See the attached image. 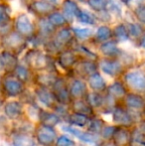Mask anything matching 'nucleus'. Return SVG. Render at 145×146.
<instances>
[{"instance_id": "f257e3e1", "label": "nucleus", "mask_w": 145, "mask_h": 146, "mask_svg": "<svg viewBox=\"0 0 145 146\" xmlns=\"http://www.w3.org/2000/svg\"><path fill=\"white\" fill-rule=\"evenodd\" d=\"M20 62L27 66L33 72H55L56 61L55 58L48 55L42 49L28 48L20 58Z\"/></svg>"}, {"instance_id": "f03ea898", "label": "nucleus", "mask_w": 145, "mask_h": 146, "mask_svg": "<svg viewBox=\"0 0 145 146\" xmlns=\"http://www.w3.org/2000/svg\"><path fill=\"white\" fill-rule=\"evenodd\" d=\"M13 31L29 42L37 34L36 19L26 10L17 12L13 16Z\"/></svg>"}, {"instance_id": "7ed1b4c3", "label": "nucleus", "mask_w": 145, "mask_h": 146, "mask_svg": "<svg viewBox=\"0 0 145 146\" xmlns=\"http://www.w3.org/2000/svg\"><path fill=\"white\" fill-rule=\"evenodd\" d=\"M28 48H29L28 41L13 30L1 37V49L0 50L9 51L17 55L19 58H21V56L26 52Z\"/></svg>"}, {"instance_id": "20e7f679", "label": "nucleus", "mask_w": 145, "mask_h": 146, "mask_svg": "<svg viewBox=\"0 0 145 146\" xmlns=\"http://www.w3.org/2000/svg\"><path fill=\"white\" fill-rule=\"evenodd\" d=\"M57 9H59V7L45 0H31L25 7L26 11L35 19L48 17L52 12Z\"/></svg>"}, {"instance_id": "39448f33", "label": "nucleus", "mask_w": 145, "mask_h": 146, "mask_svg": "<svg viewBox=\"0 0 145 146\" xmlns=\"http://www.w3.org/2000/svg\"><path fill=\"white\" fill-rule=\"evenodd\" d=\"M123 82L135 92H145V73L139 69L126 71L123 74Z\"/></svg>"}, {"instance_id": "423d86ee", "label": "nucleus", "mask_w": 145, "mask_h": 146, "mask_svg": "<svg viewBox=\"0 0 145 146\" xmlns=\"http://www.w3.org/2000/svg\"><path fill=\"white\" fill-rule=\"evenodd\" d=\"M8 96H17L25 92L24 84L20 82L13 74H6L2 77V88Z\"/></svg>"}, {"instance_id": "0eeeda50", "label": "nucleus", "mask_w": 145, "mask_h": 146, "mask_svg": "<svg viewBox=\"0 0 145 146\" xmlns=\"http://www.w3.org/2000/svg\"><path fill=\"white\" fill-rule=\"evenodd\" d=\"M97 66H99V70H101L105 75H107L109 77H118L125 73V68L117 59L99 58L97 61Z\"/></svg>"}, {"instance_id": "6e6552de", "label": "nucleus", "mask_w": 145, "mask_h": 146, "mask_svg": "<svg viewBox=\"0 0 145 146\" xmlns=\"http://www.w3.org/2000/svg\"><path fill=\"white\" fill-rule=\"evenodd\" d=\"M14 12L10 4L0 2V37L13 30Z\"/></svg>"}, {"instance_id": "1a4fd4ad", "label": "nucleus", "mask_w": 145, "mask_h": 146, "mask_svg": "<svg viewBox=\"0 0 145 146\" xmlns=\"http://www.w3.org/2000/svg\"><path fill=\"white\" fill-rule=\"evenodd\" d=\"M81 60L79 56L73 50L72 48L66 49V50L62 51L58 56L55 58L56 61V65L60 67L61 69L65 70V71H71L73 69L77 62Z\"/></svg>"}, {"instance_id": "9d476101", "label": "nucleus", "mask_w": 145, "mask_h": 146, "mask_svg": "<svg viewBox=\"0 0 145 146\" xmlns=\"http://www.w3.org/2000/svg\"><path fill=\"white\" fill-rule=\"evenodd\" d=\"M81 6L83 5L75 2V0H62L59 9L65 16L70 26L75 24V19L81 12Z\"/></svg>"}, {"instance_id": "9b49d317", "label": "nucleus", "mask_w": 145, "mask_h": 146, "mask_svg": "<svg viewBox=\"0 0 145 146\" xmlns=\"http://www.w3.org/2000/svg\"><path fill=\"white\" fill-rule=\"evenodd\" d=\"M73 74L79 77V79H89L91 75L99 72L97 62L81 59L72 70Z\"/></svg>"}, {"instance_id": "f8f14e48", "label": "nucleus", "mask_w": 145, "mask_h": 146, "mask_svg": "<svg viewBox=\"0 0 145 146\" xmlns=\"http://www.w3.org/2000/svg\"><path fill=\"white\" fill-rule=\"evenodd\" d=\"M97 52L101 58L119 59L122 54V49L114 40H109L97 47Z\"/></svg>"}, {"instance_id": "ddd939ff", "label": "nucleus", "mask_w": 145, "mask_h": 146, "mask_svg": "<svg viewBox=\"0 0 145 146\" xmlns=\"http://www.w3.org/2000/svg\"><path fill=\"white\" fill-rule=\"evenodd\" d=\"M109 40H112V26L99 24L95 28V34H93L91 43L89 44L97 47L99 45Z\"/></svg>"}, {"instance_id": "4468645a", "label": "nucleus", "mask_w": 145, "mask_h": 146, "mask_svg": "<svg viewBox=\"0 0 145 146\" xmlns=\"http://www.w3.org/2000/svg\"><path fill=\"white\" fill-rule=\"evenodd\" d=\"M55 96H56L57 100L63 104H67L72 100V96H71L70 90H68V87L66 85V81L63 78L58 77L57 81L55 82L54 86L52 87Z\"/></svg>"}, {"instance_id": "2eb2a0df", "label": "nucleus", "mask_w": 145, "mask_h": 146, "mask_svg": "<svg viewBox=\"0 0 145 146\" xmlns=\"http://www.w3.org/2000/svg\"><path fill=\"white\" fill-rule=\"evenodd\" d=\"M36 26H37V36L41 38L45 43L53 38L57 29L48 21L46 18H39L36 19Z\"/></svg>"}, {"instance_id": "dca6fc26", "label": "nucleus", "mask_w": 145, "mask_h": 146, "mask_svg": "<svg viewBox=\"0 0 145 146\" xmlns=\"http://www.w3.org/2000/svg\"><path fill=\"white\" fill-rule=\"evenodd\" d=\"M71 29H72L75 42L81 43V44L91 43L93 34H95V28L93 27H85V26L73 24V25L71 26Z\"/></svg>"}, {"instance_id": "f3484780", "label": "nucleus", "mask_w": 145, "mask_h": 146, "mask_svg": "<svg viewBox=\"0 0 145 146\" xmlns=\"http://www.w3.org/2000/svg\"><path fill=\"white\" fill-rule=\"evenodd\" d=\"M72 49L79 56L81 59L89 60V61L97 62L99 60V55L97 54V50H93L89 44H81V43L75 42Z\"/></svg>"}, {"instance_id": "a211bd4d", "label": "nucleus", "mask_w": 145, "mask_h": 146, "mask_svg": "<svg viewBox=\"0 0 145 146\" xmlns=\"http://www.w3.org/2000/svg\"><path fill=\"white\" fill-rule=\"evenodd\" d=\"M36 138L41 145L52 146L56 141V132L52 127L41 125L36 132Z\"/></svg>"}, {"instance_id": "6ab92c4d", "label": "nucleus", "mask_w": 145, "mask_h": 146, "mask_svg": "<svg viewBox=\"0 0 145 146\" xmlns=\"http://www.w3.org/2000/svg\"><path fill=\"white\" fill-rule=\"evenodd\" d=\"M2 64H3V71L6 74H12L20 63V58L17 55L6 50H0Z\"/></svg>"}, {"instance_id": "aec40b11", "label": "nucleus", "mask_w": 145, "mask_h": 146, "mask_svg": "<svg viewBox=\"0 0 145 146\" xmlns=\"http://www.w3.org/2000/svg\"><path fill=\"white\" fill-rule=\"evenodd\" d=\"M75 24L81 26H85V27H93L95 28L99 23H97V17L93 12L89 10L87 7L81 6V9L79 14L77 15V19H75Z\"/></svg>"}, {"instance_id": "412c9836", "label": "nucleus", "mask_w": 145, "mask_h": 146, "mask_svg": "<svg viewBox=\"0 0 145 146\" xmlns=\"http://www.w3.org/2000/svg\"><path fill=\"white\" fill-rule=\"evenodd\" d=\"M124 23H125L126 28H127L128 36H129L130 41L137 45V43L139 42V40L144 35L145 27L140 23H138L137 21H135V20L124 21Z\"/></svg>"}, {"instance_id": "4be33fe9", "label": "nucleus", "mask_w": 145, "mask_h": 146, "mask_svg": "<svg viewBox=\"0 0 145 146\" xmlns=\"http://www.w3.org/2000/svg\"><path fill=\"white\" fill-rule=\"evenodd\" d=\"M107 11L112 16L114 24L123 21L124 14H125V6L119 0H109Z\"/></svg>"}, {"instance_id": "5701e85b", "label": "nucleus", "mask_w": 145, "mask_h": 146, "mask_svg": "<svg viewBox=\"0 0 145 146\" xmlns=\"http://www.w3.org/2000/svg\"><path fill=\"white\" fill-rule=\"evenodd\" d=\"M58 79V76L55 72H38L35 76H34L33 80L39 85L40 88H52L54 86L55 82Z\"/></svg>"}, {"instance_id": "b1692460", "label": "nucleus", "mask_w": 145, "mask_h": 146, "mask_svg": "<svg viewBox=\"0 0 145 146\" xmlns=\"http://www.w3.org/2000/svg\"><path fill=\"white\" fill-rule=\"evenodd\" d=\"M112 40L115 41L118 45H122L130 41L124 21L117 22L112 25Z\"/></svg>"}, {"instance_id": "393cba45", "label": "nucleus", "mask_w": 145, "mask_h": 146, "mask_svg": "<svg viewBox=\"0 0 145 146\" xmlns=\"http://www.w3.org/2000/svg\"><path fill=\"white\" fill-rule=\"evenodd\" d=\"M35 94L39 100L42 104H44L48 108H55L57 106V100L56 96H55L54 92L50 90L47 88H40L39 87L35 90Z\"/></svg>"}, {"instance_id": "a878e982", "label": "nucleus", "mask_w": 145, "mask_h": 146, "mask_svg": "<svg viewBox=\"0 0 145 146\" xmlns=\"http://www.w3.org/2000/svg\"><path fill=\"white\" fill-rule=\"evenodd\" d=\"M63 129L66 130L67 132L71 133V134L75 135L77 136L79 139H81V141L85 143H89V144H97L99 143V140L95 137V135L91 134V133H89V132H83L81 131L79 129H77V128H73L72 126H68V125H65L63 126Z\"/></svg>"}, {"instance_id": "bb28decb", "label": "nucleus", "mask_w": 145, "mask_h": 146, "mask_svg": "<svg viewBox=\"0 0 145 146\" xmlns=\"http://www.w3.org/2000/svg\"><path fill=\"white\" fill-rule=\"evenodd\" d=\"M70 94L71 96L75 100L81 98L85 96L87 92V85L85 82H83L81 79H75L72 82L70 86Z\"/></svg>"}, {"instance_id": "cd10ccee", "label": "nucleus", "mask_w": 145, "mask_h": 146, "mask_svg": "<svg viewBox=\"0 0 145 146\" xmlns=\"http://www.w3.org/2000/svg\"><path fill=\"white\" fill-rule=\"evenodd\" d=\"M12 74H13L20 82H22L24 85H25L26 83H28V82H30L31 80H33V78H34L33 71H32L31 69H29L26 65H24L23 63H21V62H20L19 65L16 67V69L14 70V72Z\"/></svg>"}, {"instance_id": "c85d7f7f", "label": "nucleus", "mask_w": 145, "mask_h": 146, "mask_svg": "<svg viewBox=\"0 0 145 146\" xmlns=\"http://www.w3.org/2000/svg\"><path fill=\"white\" fill-rule=\"evenodd\" d=\"M87 84H89V87L93 90V92L99 94V92L107 90V83L99 72L91 75L87 79Z\"/></svg>"}, {"instance_id": "c756f323", "label": "nucleus", "mask_w": 145, "mask_h": 146, "mask_svg": "<svg viewBox=\"0 0 145 146\" xmlns=\"http://www.w3.org/2000/svg\"><path fill=\"white\" fill-rule=\"evenodd\" d=\"M113 120L122 126H130L132 124L131 115L121 108H115L112 112Z\"/></svg>"}, {"instance_id": "7c9ffc66", "label": "nucleus", "mask_w": 145, "mask_h": 146, "mask_svg": "<svg viewBox=\"0 0 145 146\" xmlns=\"http://www.w3.org/2000/svg\"><path fill=\"white\" fill-rule=\"evenodd\" d=\"M131 134L125 128H117L113 135V143L116 146H129L131 141Z\"/></svg>"}, {"instance_id": "2f4dec72", "label": "nucleus", "mask_w": 145, "mask_h": 146, "mask_svg": "<svg viewBox=\"0 0 145 146\" xmlns=\"http://www.w3.org/2000/svg\"><path fill=\"white\" fill-rule=\"evenodd\" d=\"M47 19H48V21L50 22L57 30L66 27V26H70L68 21L66 20V18H65V16L63 15V13L60 11V9H57V10H55L54 12H52V13L47 17Z\"/></svg>"}, {"instance_id": "473e14b6", "label": "nucleus", "mask_w": 145, "mask_h": 146, "mask_svg": "<svg viewBox=\"0 0 145 146\" xmlns=\"http://www.w3.org/2000/svg\"><path fill=\"white\" fill-rule=\"evenodd\" d=\"M126 106L133 110H140L144 108V100L136 94H127L125 96Z\"/></svg>"}, {"instance_id": "72a5a7b5", "label": "nucleus", "mask_w": 145, "mask_h": 146, "mask_svg": "<svg viewBox=\"0 0 145 146\" xmlns=\"http://www.w3.org/2000/svg\"><path fill=\"white\" fill-rule=\"evenodd\" d=\"M107 90V94L115 100V98H121L126 96V88L124 87V84L121 82H114L113 84L109 86Z\"/></svg>"}, {"instance_id": "f704fd0d", "label": "nucleus", "mask_w": 145, "mask_h": 146, "mask_svg": "<svg viewBox=\"0 0 145 146\" xmlns=\"http://www.w3.org/2000/svg\"><path fill=\"white\" fill-rule=\"evenodd\" d=\"M22 108L21 104L18 102H9L6 104V106H4V111H5L6 115L9 118H17L22 114Z\"/></svg>"}, {"instance_id": "c9c22d12", "label": "nucleus", "mask_w": 145, "mask_h": 146, "mask_svg": "<svg viewBox=\"0 0 145 146\" xmlns=\"http://www.w3.org/2000/svg\"><path fill=\"white\" fill-rule=\"evenodd\" d=\"M73 108L75 113L83 114L85 116H87V114L93 113V108L87 104V100H83L81 98L73 100Z\"/></svg>"}, {"instance_id": "e433bc0d", "label": "nucleus", "mask_w": 145, "mask_h": 146, "mask_svg": "<svg viewBox=\"0 0 145 146\" xmlns=\"http://www.w3.org/2000/svg\"><path fill=\"white\" fill-rule=\"evenodd\" d=\"M39 119L42 122V125L48 127H53L56 124H58L60 121V117L55 113H51V112L43 111L40 110V115H39Z\"/></svg>"}, {"instance_id": "4c0bfd02", "label": "nucleus", "mask_w": 145, "mask_h": 146, "mask_svg": "<svg viewBox=\"0 0 145 146\" xmlns=\"http://www.w3.org/2000/svg\"><path fill=\"white\" fill-rule=\"evenodd\" d=\"M109 0H87L85 6L93 13H99L107 10Z\"/></svg>"}, {"instance_id": "58836bf2", "label": "nucleus", "mask_w": 145, "mask_h": 146, "mask_svg": "<svg viewBox=\"0 0 145 146\" xmlns=\"http://www.w3.org/2000/svg\"><path fill=\"white\" fill-rule=\"evenodd\" d=\"M34 138L27 134H16L13 137V146H34Z\"/></svg>"}, {"instance_id": "ea45409f", "label": "nucleus", "mask_w": 145, "mask_h": 146, "mask_svg": "<svg viewBox=\"0 0 145 146\" xmlns=\"http://www.w3.org/2000/svg\"><path fill=\"white\" fill-rule=\"evenodd\" d=\"M87 102L91 108H99L105 102V98H103L99 92H91L87 94Z\"/></svg>"}, {"instance_id": "a19ab883", "label": "nucleus", "mask_w": 145, "mask_h": 146, "mask_svg": "<svg viewBox=\"0 0 145 146\" xmlns=\"http://www.w3.org/2000/svg\"><path fill=\"white\" fill-rule=\"evenodd\" d=\"M69 121H70L72 124L77 125V126H85L87 123H89V119L87 116L83 115V114L79 113H71L69 115Z\"/></svg>"}, {"instance_id": "79ce46f5", "label": "nucleus", "mask_w": 145, "mask_h": 146, "mask_svg": "<svg viewBox=\"0 0 145 146\" xmlns=\"http://www.w3.org/2000/svg\"><path fill=\"white\" fill-rule=\"evenodd\" d=\"M130 12L132 13L134 20L145 27V5L140 6V7L136 8L133 11H130Z\"/></svg>"}, {"instance_id": "37998d69", "label": "nucleus", "mask_w": 145, "mask_h": 146, "mask_svg": "<svg viewBox=\"0 0 145 146\" xmlns=\"http://www.w3.org/2000/svg\"><path fill=\"white\" fill-rule=\"evenodd\" d=\"M103 128H105V123H103V121L101 120V119H95V120L91 121L89 126V131L93 133L101 132Z\"/></svg>"}, {"instance_id": "c03bdc74", "label": "nucleus", "mask_w": 145, "mask_h": 146, "mask_svg": "<svg viewBox=\"0 0 145 146\" xmlns=\"http://www.w3.org/2000/svg\"><path fill=\"white\" fill-rule=\"evenodd\" d=\"M142 5H145V0H128L125 4V8L129 11H133L134 9Z\"/></svg>"}, {"instance_id": "a18cd8bd", "label": "nucleus", "mask_w": 145, "mask_h": 146, "mask_svg": "<svg viewBox=\"0 0 145 146\" xmlns=\"http://www.w3.org/2000/svg\"><path fill=\"white\" fill-rule=\"evenodd\" d=\"M116 130H117V127L115 126H105V128L101 131V135L105 139H110L113 137Z\"/></svg>"}, {"instance_id": "49530a36", "label": "nucleus", "mask_w": 145, "mask_h": 146, "mask_svg": "<svg viewBox=\"0 0 145 146\" xmlns=\"http://www.w3.org/2000/svg\"><path fill=\"white\" fill-rule=\"evenodd\" d=\"M57 146H75V142L68 136H61L56 140Z\"/></svg>"}, {"instance_id": "de8ad7c7", "label": "nucleus", "mask_w": 145, "mask_h": 146, "mask_svg": "<svg viewBox=\"0 0 145 146\" xmlns=\"http://www.w3.org/2000/svg\"><path fill=\"white\" fill-rule=\"evenodd\" d=\"M137 47L145 52V33H144L143 36H142V38L139 40V42L137 43Z\"/></svg>"}, {"instance_id": "09e8293b", "label": "nucleus", "mask_w": 145, "mask_h": 146, "mask_svg": "<svg viewBox=\"0 0 145 146\" xmlns=\"http://www.w3.org/2000/svg\"><path fill=\"white\" fill-rule=\"evenodd\" d=\"M45 1H48L51 4H53V5L57 6V7H60V4L62 2V0H45Z\"/></svg>"}, {"instance_id": "8fccbe9b", "label": "nucleus", "mask_w": 145, "mask_h": 146, "mask_svg": "<svg viewBox=\"0 0 145 146\" xmlns=\"http://www.w3.org/2000/svg\"><path fill=\"white\" fill-rule=\"evenodd\" d=\"M19 1L21 2V4L24 6V7H26V5H27V4L31 1V0H19Z\"/></svg>"}, {"instance_id": "3c124183", "label": "nucleus", "mask_w": 145, "mask_h": 146, "mask_svg": "<svg viewBox=\"0 0 145 146\" xmlns=\"http://www.w3.org/2000/svg\"><path fill=\"white\" fill-rule=\"evenodd\" d=\"M75 2H77L79 4H81V5H83V6H85V1L87 0H75Z\"/></svg>"}, {"instance_id": "603ef678", "label": "nucleus", "mask_w": 145, "mask_h": 146, "mask_svg": "<svg viewBox=\"0 0 145 146\" xmlns=\"http://www.w3.org/2000/svg\"><path fill=\"white\" fill-rule=\"evenodd\" d=\"M3 71V64H2V59H1V55H0V72Z\"/></svg>"}, {"instance_id": "864d4df0", "label": "nucleus", "mask_w": 145, "mask_h": 146, "mask_svg": "<svg viewBox=\"0 0 145 146\" xmlns=\"http://www.w3.org/2000/svg\"><path fill=\"white\" fill-rule=\"evenodd\" d=\"M103 146H116L114 143H111V142H107V143H105Z\"/></svg>"}, {"instance_id": "5fc2aeb1", "label": "nucleus", "mask_w": 145, "mask_h": 146, "mask_svg": "<svg viewBox=\"0 0 145 146\" xmlns=\"http://www.w3.org/2000/svg\"><path fill=\"white\" fill-rule=\"evenodd\" d=\"M2 2H5V3H8V4H10V3H12V2H14L15 0H1Z\"/></svg>"}, {"instance_id": "6e6d98bb", "label": "nucleus", "mask_w": 145, "mask_h": 146, "mask_svg": "<svg viewBox=\"0 0 145 146\" xmlns=\"http://www.w3.org/2000/svg\"><path fill=\"white\" fill-rule=\"evenodd\" d=\"M2 77H3V76L0 74V90H1V88H2Z\"/></svg>"}, {"instance_id": "4d7b16f0", "label": "nucleus", "mask_w": 145, "mask_h": 146, "mask_svg": "<svg viewBox=\"0 0 145 146\" xmlns=\"http://www.w3.org/2000/svg\"><path fill=\"white\" fill-rule=\"evenodd\" d=\"M142 131H143V134H145V122H143L142 123Z\"/></svg>"}, {"instance_id": "13d9d810", "label": "nucleus", "mask_w": 145, "mask_h": 146, "mask_svg": "<svg viewBox=\"0 0 145 146\" xmlns=\"http://www.w3.org/2000/svg\"><path fill=\"white\" fill-rule=\"evenodd\" d=\"M119 1H120V2H121V3H122V4H123V5H124V6H125V4H126V3H127V1H128V0H119Z\"/></svg>"}, {"instance_id": "bf43d9fd", "label": "nucleus", "mask_w": 145, "mask_h": 146, "mask_svg": "<svg viewBox=\"0 0 145 146\" xmlns=\"http://www.w3.org/2000/svg\"><path fill=\"white\" fill-rule=\"evenodd\" d=\"M0 49H1V37H0Z\"/></svg>"}, {"instance_id": "052dcab7", "label": "nucleus", "mask_w": 145, "mask_h": 146, "mask_svg": "<svg viewBox=\"0 0 145 146\" xmlns=\"http://www.w3.org/2000/svg\"><path fill=\"white\" fill-rule=\"evenodd\" d=\"M0 106H1V102H0Z\"/></svg>"}, {"instance_id": "680f3d73", "label": "nucleus", "mask_w": 145, "mask_h": 146, "mask_svg": "<svg viewBox=\"0 0 145 146\" xmlns=\"http://www.w3.org/2000/svg\"><path fill=\"white\" fill-rule=\"evenodd\" d=\"M0 2H1V0H0Z\"/></svg>"}]
</instances>
